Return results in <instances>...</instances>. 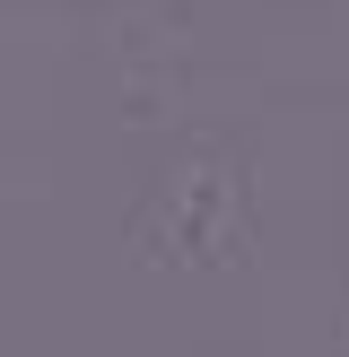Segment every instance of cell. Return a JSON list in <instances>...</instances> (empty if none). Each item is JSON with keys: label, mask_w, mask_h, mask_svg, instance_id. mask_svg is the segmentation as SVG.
I'll return each mask as SVG.
<instances>
[]
</instances>
